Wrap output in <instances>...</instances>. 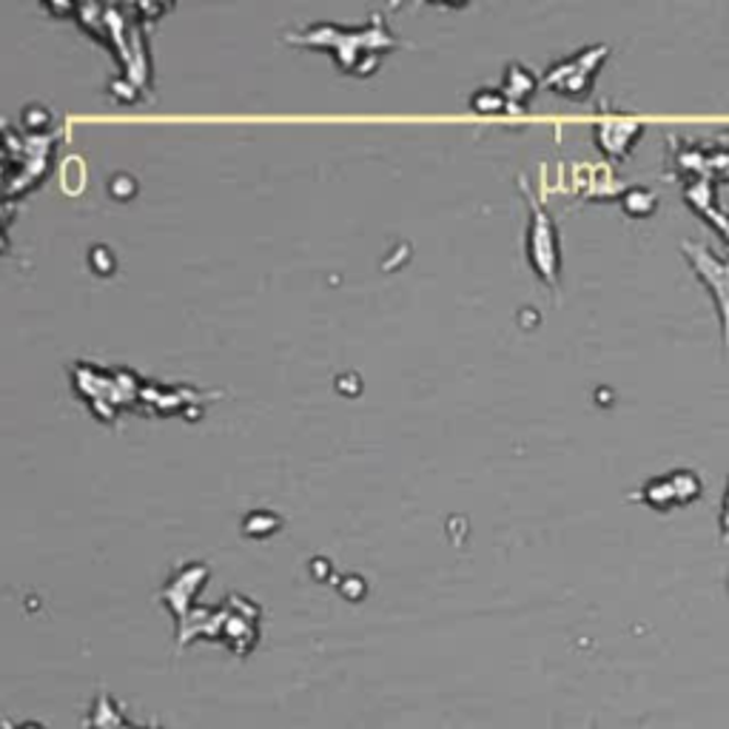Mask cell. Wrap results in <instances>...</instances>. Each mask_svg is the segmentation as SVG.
<instances>
[{
	"label": "cell",
	"instance_id": "6da1fadb",
	"mask_svg": "<svg viewBox=\"0 0 729 729\" xmlns=\"http://www.w3.org/2000/svg\"><path fill=\"white\" fill-rule=\"evenodd\" d=\"M681 254H684V260L693 268V274L701 280V285L713 296L718 326H721L724 351L729 356V257H718L713 248L704 246V243H695V239H684Z\"/></svg>",
	"mask_w": 729,
	"mask_h": 729
},
{
	"label": "cell",
	"instance_id": "8992f818",
	"mask_svg": "<svg viewBox=\"0 0 729 729\" xmlns=\"http://www.w3.org/2000/svg\"><path fill=\"white\" fill-rule=\"evenodd\" d=\"M684 200L693 214H698L704 223L713 225V232L724 239L729 248V214L718 205V183L713 180H693L684 183Z\"/></svg>",
	"mask_w": 729,
	"mask_h": 729
},
{
	"label": "cell",
	"instance_id": "5b68a950",
	"mask_svg": "<svg viewBox=\"0 0 729 729\" xmlns=\"http://www.w3.org/2000/svg\"><path fill=\"white\" fill-rule=\"evenodd\" d=\"M642 134L644 124L633 117H607L596 124V143H599L601 154L613 163H624L633 152V145L642 140Z\"/></svg>",
	"mask_w": 729,
	"mask_h": 729
},
{
	"label": "cell",
	"instance_id": "7c38bea8",
	"mask_svg": "<svg viewBox=\"0 0 729 729\" xmlns=\"http://www.w3.org/2000/svg\"><path fill=\"white\" fill-rule=\"evenodd\" d=\"M718 528H721L724 542H729V479H727V491H724L721 510H718Z\"/></svg>",
	"mask_w": 729,
	"mask_h": 729
},
{
	"label": "cell",
	"instance_id": "4fadbf2b",
	"mask_svg": "<svg viewBox=\"0 0 729 729\" xmlns=\"http://www.w3.org/2000/svg\"><path fill=\"white\" fill-rule=\"evenodd\" d=\"M314 578H328V562H314Z\"/></svg>",
	"mask_w": 729,
	"mask_h": 729
},
{
	"label": "cell",
	"instance_id": "8fae6325",
	"mask_svg": "<svg viewBox=\"0 0 729 729\" xmlns=\"http://www.w3.org/2000/svg\"><path fill=\"white\" fill-rule=\"evenodd\" d=\"M340 590H342V596H348V599H362V596H365V590H368V587H365V581H362V578H356V576H348L345 581H340Z\"/></svg>",
	"mask_w": 729,
	"mask_h": 729
},
{
	"label": "cell",
	"instance_id": "3957f363",
	"mask_svg": "<svg viewBox=\"0 0 729 729\" xmlns=\"http://www.w3.org/2000/svg\"><path fill=\"white\" fill-rule=\"evenodd\" d=\"M528 257L536 274L542 277L544 285L558 291V271H562V254H558L556 223L542 202L530 200V228H528Z\"/></svg>",
	"mask_w": 729,
	"mask_h": 729
},
{
	"label": "cell",
	"instance_id": "7a4b0ae2",
	"mask_svg": "<svg viewBox=\"0 0 729 729\" xmlns=\"http://www.w3.org/2000/svg\"><path fill=\"white\" fill-rule=\"evenodd\" d=\"M701 496H704V479H701L698 470L675 468L670 473L647 479L630 498H636L652 510L667 513L675 510V507H690Z\"/></svg>",
	"mask_w": 729,
	"mask_h": 729
},
{
	"label": "cell",
	"instance_id": "30bf717a",
	"mask_svg": "<svg viewBox=\"0 0 729 729\" xmlns=\"http://www.w3.org/2000/svg\"><path fill=\"white\" fill-rule=\"evenodd\" d=\"M505 101H507L505 92L493 94V92H487V89H484V92H479L477 97H473V109L482 111V115H493V111L505 109Z\"/></svg>",
	"mask_w": 729,
	"mask_h": 729
},
{
	"label": "cell",
	"instance_id": "277c9868",
	"mask_svg": "<svg viewBox=\"0 0 729 729\" xmlns=\"http://www.w3.org/2000/svg\"><path fill=\"white\" fill-rule=\"evenodd\" d=\"M607 55H610L607 46H587V49L576 51L573 58L553 66V69L544 74V83L556 89V92L571 94V97H587L592 80L599 74Z\"/></svg>",
	"mask_w": 729,
	"mask_h": 729
},
{
	"label": "cell",
	"instance_id": "52a82bcc",
	"mask_svg": "<svg viewBox=\"0 0 729 729\" xmlns=\"http://www.w3.org/2000/svg\"><path fill=\"white\" fill-rule=\"evenodd\" d=\"M621 209H624L627 217H636V220L652 217L658 209V195L647 186L624 188V195H621Z\"/></svg>",
	"mask_w": 729,
	"mask_h": 729
},
{
	"label": "cell",
	"instance_id": "9c48e42d",
	"mask_svg": "<svg viewBox=\"0 0 729 729\" xmlns=\"http://www.w3.org/2000/svg\"><path fill=\"white\" fill-rule=\"evenodd\" d=\"M246 536H254V539H262V536H271L274 530H280V519H277L274 513L268 510H257L251 516H246Z\"/></svg>",
	"mask_w": 729,
	"mask_h": 729
},
{
	"label": "cell",
	"instance_id": "ba28073f",
	"mask_svg": "<svg viewBox=\"0 0 729 729\" xmlns=\"http://www.w3.org/2000/svg\"><path fill=\"white\" fill-rule=\"evenodd\" d=\"M536 89V78L528 72V69H521V66H510L505 74V97L513 101L516 106L521 103H528V97L533 94Z\"/></svg>",
	"mask_w": 729,
	"mask_h": 729
}]
</instances>
